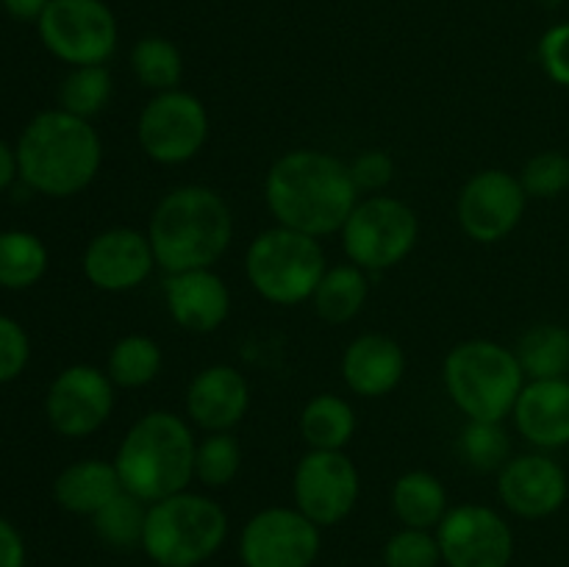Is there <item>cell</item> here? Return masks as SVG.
Returning a JSON list of instances; mask_svg holds the SVG:
<instances>
[{
  "mask_svg": "<svg viewBox=\"0 0 569 567\" xmlns=\"http://www.w3.org/2000/svg\"><path fill=\"white\" fill-rule=\"evenodd\" d=\"M517 361L531 381L567 378L569 372V328L556 322L528 328L517 342Z\"/></svg>",
  "mask_w": 569,
  "mask_h": 567,
  "instance_id": "484cf974",
  "label": "cell"
},
{
  "mask_svg": "<svg viewBox=\"0 0 569 567\" xmlns=\"http://www.w3.org/2000/svg\"><path fill=\"white\" fill-rule=\"evenodd\" d=\"M37 31L44 48L70 67L106 64L120 42V26L106 0H50Z\"/></svg>",
  "mask_w": 569,
  "mask_h": 567,
  "instance_id": "9c48e42d",
  "label": "cell"
},
{
  "mask_svg": "<svg viewBox=\"0 0 569 567\" xmlns=\"http://www.w3.org/2000/svg\"><path fill=\"white\" fill-rule=\"evenodd\" d=\"M111 98V72L106 64L89 67H70L67 78L61 81L59 103L70 115L92 120L94 115L103 111V106Z\"/></svg>",
  "mask_w": 569,
  "mask_h": 567,
  "instance_id": "4dcf8cb0",
  "label": "cell"
},
{
  "mask_svg": "<svg viewBox=\"0 0 569 567\" xmlns=\"http://www.w3.org/2000/svg\"><path fill=\"white\" fill-rule=\"evenodd\" d=\"M367 298H370V281H367V270L350 265H331L317 284L311 304L320 320L331 322V326H345L353 317L361 315Z\"/></svg>",
  "mask_w": 569,
  "mask_h": 567,
  "instance_id": "603a6c76",
  "label": "cell"
},
{
  "mask_svg": "<svg viewBox=\"0 0 569 567\" xmlns=\"http://www.w3.org/2000/svg\"><path fill=\"white\" fill-rule=\"evenodd\" d=\"M131 70L137 81L150 92H170L178 89L183 78V56L167 37H148L137 39L131 48Z\"/></svg>",
  "mask_w": 569,
  "mask_h": 567,
  "instance_id": "83f0119b",
  "label": "cell"
},
{
  "mask_svg": "<svg viewBox=\"0 0 569 567\" xmlns=\"http://www.w3.org/2000/svg\"><path fill=\"white\" fill-rule=\"evenodd\" d=\"M339 233L350 265L367 272H383L409 259L420 239V217L406 200L370 195L356 203Z\"/></svg>",
  "mask_w": 569,
  "mask_h": 567,
  "instance_id": "ba28073f",
  "label": "cell"
},
{
  "mask_svg": "<svg viewBox=\"0 0 569 567\" xmlns=\"http://www.w3.org/2000/svg\"><path fill=\"white\" fill-rule=\"evenodd\" d=\"M83 276L100 292H131L156 267L148 233L137 228H106L83 250Z\"/></svg>",
  "mask_w": 569,
  "mask_h": 567,
  "instance_id": "e0dca14e",
  "label": "cell"
},
{
  "mask_svg": "<svg viewBox=\"0 0 569 567\" xmlns=\"http://www.w3.org/2000/svg\"><path fill=\"white\" fill-rule=\"evenodd\" d=\"M517 178H520L528 198H559L569 189V156L561 150H542L522 165Z\"/></svg>",
  "mask_w": 569,
  "mask_h": 567,
  "instance_id": "836d02e7",
  "label": "cell"
},
{
  "mask_svg": "<svg viewBox=\"0 0 569 567\" xmlns=\"http://www.w3.org/2000/svg\"><path fill=\"white\" fill-rule=\"evenodd\" d=\"M515 426L539 450L569 445V378H539L526 381L517 398Z\"/></svg>",
  "mask_w": 569,
  "mask_h": 567,
  "instance_id": "ffe728a7",
  "label": "cell"
},
{
  "mask_svg": "<svg viewBox=\"0 0 569 567\" xmlns=\"http://www.w3.org/2000/svg\"><path fill=\"white\" fill-rule=\"evenodd\" d=\"M359 195L350 165L326 150H289L264 178L267 209L278 226L317 239L342 231Z\"/></svg>",
  "mask_w": 569,
  "mask_h": 567,
  "instance_id": "6da1fadb",
  "label": "cell"
},
{
  "mask_svg": "<svg viewBox=\"0 0 569 567\" xmlns=\"http://www.w3.org/2000/svg\"><path fill=\"white\" fill-rule=\"evenodd\" d=\"M526 206L528 195L520 178L500 167H489V170L476 172L461 187L459 200H456V217H459L461 231L472 242L495 245L520 226Z\"/></svg>",
  "mask_w": 569,
  "mask_h": 567,
  "instance_id": "5bb4252c",
  "label": "cell"
},
{
  "mask_svg": "<svg viewBox=\"0 0 569 567\" xmlns=\"http://www.w3.org/2000/svg\"><path fill=\"white\" fill-rule=\"evenodd\" d=\"M153 567H170V565H153Z\"/></svg>",
  "mask_w": 569,
  "mask_h": 567,
  "instance_id": "b9f144b4",
  "label": "cell"
},
{
  "mask_svg": "<svg viewBox=\"0 0 569 567\" xmlns=\"http://www.w3.org/2000/svg\"><path fill=\"white\" fill-rule=\"evenodd\" d=\"M442 381L467 420L503 422L526 387L515 350L495 339H465L445 356Z\"/></svg>",
  "mask_w": 569,
  "mask_h": 567,
  "instance_id": "5b68a950",
  "label": "cell"
},
{
  "mask_svg": "<svg viewBox=\"0 0 569 567\" xmlns=\"http://www.w3.org/2000/svg\"><path fill=\"white\" fill-rule=\"evenodd\" d=\"M31 359V342L26 328L11 317L0 315V384L14 381Z\"/></svg>",
  "mask_w": 569,
  "mask_h": 567,
  "instance_id": "8d00e7d4",
  "label": "cell"
},
{
  "mask_svg": "<svg viewBox=\"0 0 569 567\" xmlns=\"http://www.w3.org/2000/svg\"><path fill=\"white\" fill-rule=\"evenodd\" d=\"M20 178L39 195L70 198L94 181L103 165V142L92 122L64 109L33 117L17 142Z\"/></svg>",
  "mask_w": 569,
  "mask_h": 567,
  "instance_id": "3957f363",
  "label": "cell"
},
{
  "mask_svg": "<svg viewBox=\"0 0 569 567\" xmlns=\"http://www.w3.org/2000/svg\"><path fill=\"white\" fill-rule=\"evenodd\" d=\"M500 504L522 520H545L567 504L569 478L548 454H522L498 470Z\"/></svg>",
  "mask_w": 569,
  "mask_h": 567,
  "instance_id": "2e32d148",
  "label": "cell"
},
{
  "mask_svg": "<svg viewBox=\"0 0 569 567\" xmlns=\"http://www.w3.org/2000/svg\"><path fill=\"white\" fill-rule=\"evenodd\" d=\"M350 176H353V183L359 192L381 195L395 178V159L381 148L361 150V153L350 161Z\"/></svg>",
  "mask_w": 569,
  "mask_h": 567,
  "instance_id": "d590c367",
  "label": "cell"
},
{
  "mask_svg": "<svg viewBox=\"0 0 569 567\" xmlns=\"http://www.w3.org/2000/svg\"><path fill=\"white\" fill-rule=\"evenodd\" d=\"M437 539L448 567H509L515 559V531L503 515L481 504L448 509Z\"/></svg>",
  "mask_w": 569,
  "mask_h": 567,
  "instance_id": "4fadbf2b",
  "label": "cell"
},
{
  "mask_svg": "<svg viewBox=\"0 0 569 567\" xmlns=\"http://www.w3.org/2000/svg\"><path fill=\"white\" fill-rule=\"evenodd\" d=\"M356 434V411L342 395L320 392L300 411V437L309 450H345Z\"/></svg>",
  "mask_w": 569,
  "mask_h": 567,
  "instance_id": "d4e9b609",
  "label": "cell"
},
{
  "mask_svg": "<svg viewBox=\"0 0 569 567\" xmlns=\"http://www.w3.org/2000/svg\"><path fill=\"white\" fill-rule=\"evenodd\" d=\"M250 406V384L237 367L211 365L189 381L187 417L206 434L231 431L244 420Z\"/></svg>",
  "mask_w": 569,
  "mask_h": 567,
  "instance_id": "d6986e66",
  "label": "cell"
},
{
  "mask_svg": "<svg viewBox=\"0 0 569 567\" xmlns=\"http://www.w3.org/2000/svg\"><path fill=\"white\" fill-rule=\"evenodd\" d=\"M137 139L156 165H187L209 139V111L203 100L183 89L156 92L139 111Z\"/></svg>",
  "mask_w": 569,
  "mask_h": 567,
  "instance_id": "30bf717a",
  "label": "cell"
},
{
  "mask_svg": "<svg viewBox=\"0 0 569 567\" xmlns=\"http://www.w3.org/2000/svg\"><path fill=\"white\" fill-rule=\"evenodd\" d=\"M48 270V248L31 231L0 233V287L28 289Z\"/></svg>",
  "mask_w": 569,
  "mask_h": 567,
  "instance_id": "f1b7e54d",
  "label": "cell"
},
{
  "mask_svg": "<svg viewBox=\"0 0 569 567\" xmlns=\"http://www.w3.org/2000/svg\"><path fill=\"white\" fill-rule=\"evenodd\" d=\"M328 270L320 239L272 226L256 233L244 253V276L256 295L276 306H300L311 300Z\"/></svg>",
  "mask_w": 569,
  "mask_h": 567,
  "instance_id": "52a82bcc",
  "label": "cell"
},
{
  "mask_svg": "<svg viewBox=\"0 0 569 567\" xmlns=\"http://www.w3.org/2000/svg\"><path fill=\"white\" fill-rule=\"evenodd\" d=\"M539 64L545 76L569 89V22H556L539 39Z\"/></svg>",
  "mask_w": 569,
  "mask_h": 567,
  "instance_id": "74e56055",
  "label": "cell"
},
{
  "mask_svg": "<svg viewBox=\"0 0 569 567\" xmlns=\"http://www.w3.org/2000/svg\"><path fill=\"white\" fill-rule=\"evenodd\" d=\"M148 239L156 265L167 272L214 267L231 248V206L217 189L203 183L176 187L156 203Z\"/></svg>",
  "mask_w": 569,
  "mask_h": 567,
  "instance_id": "7a4b0ae2",
  "label": "cell"
},
{
  "mask_svg": "<svg viewBox=\"0 0 569 567\" xmlns=\"http://www.w3.org/2000/svg\"><path fill=\"white\" fill-rule=\"evenodd\" d=\"M392 511L406 528H437L448 515V489L433 472L409 470L395 481Z\"/></svg>",
  "mask_w": 569,
  "mask_h": 567,
  "instance_id": "cb8c5ba5",
  "label": "cell"
},
{
  "mask_svg": "<svg viewBox=\"0 0 569 567\" xmlns=\"http://www.w3.org/2000/svg\"><path fill=\"white\" fill-rule=\"evenodd\" d=\"M0 567H26V545L20 531L0 517Z\"/></svg>",
  "mask_w": 569,
  "mask_h": 567,
  "instance_id": "f35d334b",
  "label": "cell"
},
{
  "mask_svg": "<svg viewBox=\"0 0 569 567\" xmlns=\"http://www.w3.org/2000/svg\"><path fill=\"white\" fill-rule=\"evenodd\" d=\"M14 178H20V165H17V148H9V145L0 139V192L11 187V183H14Z\"/></svg>",
  "mask_w": 569,
  "mask_h": 567,
  "instance_id": "60d3db41",
  "label": "cell"
},
{
  "mask_svg": "<svg viewBox=\"0 0 569 567\" xmlns=\"http://www.w3.org/2000/svg\"><path fill=\"white\" fill-rule=\"evenodd\" d=\"M192 422L167 409L139 417L122 437L114 454V467L126 493L144 504H156L183 493L194 481Z\"/></svg>",
  "mask_w": 569,
  "mask_h": 567,
  "instance_id": "277c9868",
  "label": "cell"
},
{
  "mask_svg": "<svg viewBox=\"0 0 569 567\" xmlns=\"http://www.w3.org/2000/svg\"><path fill=\"white\" fill-rule=\"evenodd\" d=\"M0 3H3V9L9 11L14 20L39 22V17H42V11L48 9L50 0H0Z\"/></svg>",
  "mask_w": 569,
  "mask_h": 567,
  "instance_id": "ab89813d",
  "label": "cell"
},
{
  "mask_svg": "<svg viewBox=\"0 0 569 567\" xmlns=\"http://www.w3.org/2000/svg\"><path fill=\"white\" fill-rule=\"evenodd\" d=\"M459 456L465 465H470L478 472H492L509 461L511 442L506 434L503 422L487 420H467V426L459 434Z\"/></svg>",
  "mask_w": 569,
  "mask_h": 567,
  "instance_id": "1f68e13d",
  "label": "cell"
},
{
  "mask_svg": "<svg viewBox=\"0 0 569 567\" xmlns=\"http://www.w3.org/2000/svg\"><path fill=\"white\" fill-rule=\"evenodd\" d=\"M406 376V354L387 334H361L345 348L342 378L359 398H383Z\"/></svg>",
  "mask_w": 569,
  "mask_h": 567,
  "instance_id": "44dd1931",
  "label": "cell"
},
{
  "mask_svg": "<svg viewBox=\"0 0 569 567\" xmlns=\"http://www.w3.org/2000/svg\"><path fill=\"white\" fill-rule=\"evenodd\" d=\"M114 411V384L92 365H72L53 378L44 398V415L61 437H89Z\"/></svg>",
  "mask_w": 569,
  "mask_h": 567,
  "instance_id": "9a60e30c",
  "label": "cell"
},
{
  "mask_svg": "<svg viewBox=\"0 0 569 567\" xmlns=\"http://www.w3.org/2000/svg\"><path fill=\"white\" fill-rule=\"evenodd\" d=\"M161 365H164V354L156 339L144 337V334H126L109 350L106 372L114 387L142 389L159 378Z\"/></svg>",
  "mask_w": 569,
  "mask_h": 567,
  "instance_id": "4316f807",
  "label": "cell"
},
{
  "mask_svg": "<svg viewBox=\"0 0 569 567\" xmlns=\"http://www.w3.org/2000/svg\"><path fill=\"white\" fill-rule=\"evenodd\" d=\"M144 520H148V504L122 489L92 517V526L94 534L111 548H133L142 545Z\"/></svg>",
  "mask_w": 569,
  "mask_h": 567,
  "instance_id": "f546056e",
  "label": "cell"
},
{
  "mask_svg": "<svg viewBox=\"0 0 569 567\" xmlns=\"http://www.w3.org/2000/svg\"><path fill=\"white\" fill-rule=\"evenodd\" d=\"M226 537V509L209 495L183 489L148 506L142 550L153 565L198 567L222 548Z\"/></svg>",
  "mask_w": 569,
  "mask_h": 567,
  "instance_id": "8992f818",
  "label": "cell"
},
{
  "mask_svg": "<svg viewBox=\"0 0 569 567\" xmlns=\"http://www.w3.org/2000/svg\"><path fill=\"white\" fill-rule=\"evenodd\" d=\"M122 493L120 476L114 461L81 459L56 476L53 498L56 504L72 515L94 517L114 495Z\"/></svg>",
  "mask_w": 569,
  "mask_h": 567,
  "instance_id": "7402d4cb",
  "label": "cell"
},
{
  "mask_svg": "<svg viewBox=\"0 0 569 567\" xmlns=\"http://www.w3.org/2000/svg\"><path fill=\"white\" fill-rule=\"evenodd\" d=\"M359 470L345 450H309L295 467V509L320 528L342 523L359 504Z\"/></svg>",
  "mask_w": 569,
  "mask_h": 567,
  "instance_id": "7c38bea8",
  "label": "cell"
},
{
  "mask_svg": "<svg viewBox=\"0 0 569 567\" xmlns=\"http://www.w3.org/2000/svg\"><path fill=\"white\" fill-rule=\"evenodd\" d=\"M442 550H439L437 534L428 528H400L383 545V565L387 567H439Z\"/></svg>",
  "mask_w": 569,
  "mask_h": 567,
  "instance_id": "e575fe53",
  "label": "cell"
},
{
  "mask_svg": "<svg viewBox=\"0 0 569 567\" xmlns=\"http://www.w3.org/2000/svg\"><path fill=\"white\" fill-rule=\"evenodd\" d=\"M242 470V445L231 431L206 434L194 454V478L203 487H228Z\"/></svg>",
  "mask_w": 569,
  "mask_h": 567,
  "instance_id": "d6a6232c",
  "label": "cell"
},
{
  "mask_svg": "<svg viewBox=\"0 0 569 567\" xmlns=\"http://www.w3.org/2000/svg\"><path fill=\"white\" fill-rule=\"evenodd\" d=\"M320 526L295 506L256 511L239 537L244 567H311L320 556Z\"/></svg>",
  "mask_w": 569,
  "mask_h": 567,
  "instance_id": "8fae6325",
  "label": "cell"
},
{
  "mask_svg": "<svg viewBox=\"0 0 569 567\" xmlns=\"http://www.w3.org/2000/svg\"><path fill=\"white\" fill-rule=\"evenodd\" d=\"M164 304L172 320L189 334H211L228 320L231 289L214 267L167 272Z\"/></svg>",
  "mask_w": 569,
  "mask_h": 567,
  "instance_id": "ac0fdd59",
  "label": "cell"
}]
</instances>
